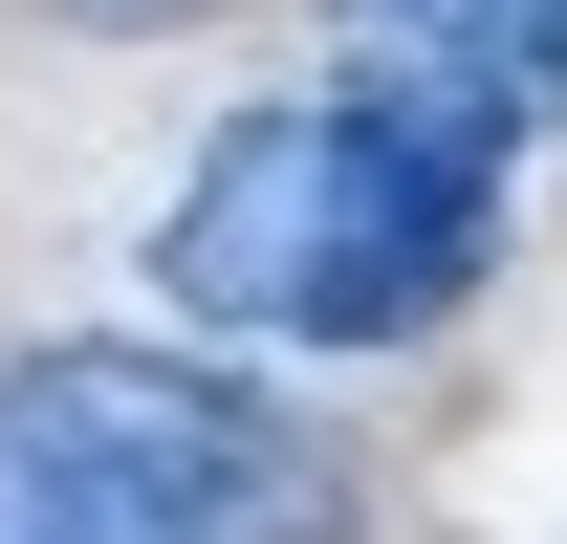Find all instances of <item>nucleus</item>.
Wrapping results in <instances>:
<instances>
[{
	"mask_svg": "<svg viewBox=\"0 0 567 544\" xmlns=\"http://www.w3.org/2000/svg\"><path fill=\"white\" fill-rule=\"evenodd\" d=\"M502 240V109L458 66L393 87H284L197 153V197L153 218L175 327H262V348H393L436 327Z\"/></svg>",
	"mask_w": 567,
	"mask_h": 544,
	"instance_id": "nucleus-1",
	"label": "nucleus"
},
{
	"mask_svg": "<svg viewBox=\"0 0 567 544\" xmlns=\"http://www.w3.org/2000/svg\"><path fill=\"white\" fill-rule=\"evenodd\" d=\"M0 414L66 479H110L153 544H306L328 523V501H306V436H284L262 393H218L197 348H22Z\"/></svg>",
	"mask_w": 567,
	"mask_h": 544,
	"instance_id": "nucleus-2",
	"label": "nucleus"
},
{
	"mask_svg": "<svg viewBox=\"0 0 567 544\" xmlns=\"http://www.w3.org/2000/svg\"><path fill=\"white\" fill-rule=\"evenodd\" d=\"M371 22H393L415 66H458V87L502 109V132H524V109L567 132V0H371Z\"/></svg>",
	"mask_w": 567,
	"mask_h": 544,
	"instance_id": "nucleus-3",
	"label": "nucleus"
},
{
	"mask_svg": "<svg viewBox=\"0 0 567 544\" xmlns=\"http://www.w3.org/2000/svg\"><path fill=\"white\" fill-rule=\"evenodd\" d=\"M0 544H153V523L110 501V479H66L44 436H22V414H0Z\"/></svg>",
	"mask_w": 567,
	"mask_h": 544,
	"instance_id": "nucleus-4",
	"label": "nucleus"
}]
</instances>
